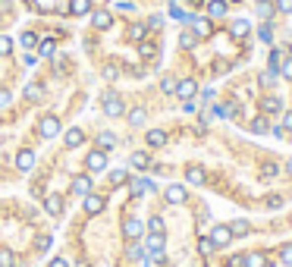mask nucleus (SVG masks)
Instances as JSON below:
<instances>
[{
    "label": "nucleus",
    "instance_id": "f257e3e1",
    "mask_svg": "<svg viewBox=\"0 0 292 267\" xmlns=\"http://www.w3.org/2000/svg\"><path fill=\"white\" fill-rule=\"evenodd\" d=\"M82 208H85V214H88V217H94V214H101L107 208V198L104 195H94V192H88L82 198Z\"/></svg>",
    "mask_w": 292,
    "mask_h": 267
},
{
    "label": "nucleus",
    "instance_id": "f03ea898",
    "mask_svg": "<svg viewBox=\"0 0 292 267\" xmlns=\"http://www.w3.org/2000/svg\"><path fill=\"white\" fill-rule=\"evenodd\" d=\"M85 167H88V173H104L107 170V151H91L88 157H85Z\"/></svg>",
    "mask_w": 292,
    "mask_h": 267
},
{
    "label": "nucleus",
    "instance_id": "7ed1b4c3",
    "mask_svg": "<svg viewBox=\"0 0 292 267\" xmlns=\"http://www.w3.org/2000/svg\"><path fill=\"white\" fill-rule=\"evenodd\" d=\"M38 132L44 135V139H57V135L63 132V126H60V119H57V116H41Z\"/></svg>",
    "mask_w": 292,
    "mask_h": 267
},
{
    "label": "nucleus",
    "instance_id": "20e7f679",
    "mask_svg": "<svg viewBox=\"0 0 292 267\" xmlns=\"http://www.w3.org/2000/svg\"><path fill=\"white\" fill-rule=\"evenodd\" d=\"M104 114L107 116H123V98L113 91H107L104 94Z\"/></svg>",
    "mask_w": 292,
    "mask_h": 267
},
{
    "label": "nucleus",
    "instance_id": "39448f33",
    "mask_svg": "<svg viewBox=\"0 0 292 267\" xmlns=\"http://www.w3.org/2000/svg\"><path fill=\"white\" fill-rule=\"evenodd\" d=\"M211 242L217 245V248L229 245V242H233V229H229V227H223V223H220V227H214V229H211Z\"/></svg>",
    "mask_w": 292,
    "mask_h": 267
},
{
    "label": "nucleus",
    "instance_id": "423d86ee",
    "mask_svg": "<svg viewBox=\"0 0 292 267\" xmlns=\"http://www.w3.org/2000/svg\"><path fill=\"white\" fill-rule=\"evenodd\" d=\"M188 22H192V32H195L198 38H211L214 29H211V19H208V16H192Z\"/></svg>",
    "mask_w": 292,
    "mask_h": 267
},
{
    "label": "nucleus",
    "instance_id": "0eeeda50",
    "mask_svg": "<svg viewBox=\"0 0 292 267\" xmlns=\"http://www.w3.org/2000/svg\"><path fill=\"white\" fill-rule=\"evenodd\" d=\"M91 25L98 32H107L110 25H113V16H110V10H94L91 13Z\"/></svg>",
    "mask_w": 292,
    "mask_h": 267
},
{
    "label": "nucleus",
    "instance_id": "6e6552de",
    "mask_svg": "<svg viewBox=\"0 0 292 267\" xmlns=\"http://www.w3.org/2000/svg\"><path fill=\"white\" fill-rule=\"evenodd\" d=\"M176 94L182 101H195V94H198V85H195V79H182L176 82Z\"/></svg>",
    "mask_w": 292,
    "mask_h": 267
},
{
    "label": "nucleus",
    "instance_id": "1a4fd4ad",
    "mask_svg": "<svg viewBox=\"0 0 292 267\" xmlns=\"http://www.w3.org/2000/svg\"><path fill=\"white\" fill-rule=\"evenodd\" d=\"M164 195H167V201H170V204H182V201H185V198H188V192H185V186H179V183H170Z\"/></svg>",
    "mask_w": 292,
    "mask_h": 267
},
{
    "label": "nucleus",
    "instance_id": "9d476101",
    "mask_svg": "<svg viewBox=\"0 0 292 267\" xmlns=\"http://www.w3.org/2000/svg\"><path fill=\"white\" fill-rule=\"evenodd\" d=\"M204 179H208L204 167H198V163H188V167H185V183H192V186H204Z\"/></svg>",
    "mask_w": 292,
    "mask_h": 267
},
{
    "label": "nucleus",
    "instance_id": "9b49d317",
    "mask_svg": "<svg viewBox=\"0 0 292 267\" xmlns=\"http://www.w3.org/2000/svg\"><path fill=\"white\" fill-rule=\"evenodd\" d=\"M145 252L164 255V232H148V239H145Z\"/></svg>",
    "mask_w": 292,
    "mask_h": 267
},
{
    "label": "nucleus",
    "instance_id": "f8f14e48",
    "mask_svg": "<svg viewBox=\"0 0 292 267\" xmlns=\"http://www.w3.org/2000/svg\"><path fill=\"white\" fill-rule=\"evenodd\" d=\"M32 167H35V151H32V148H25V151H19V154H16V170L29 173Z\"/></svg>",
    "mask_w": 292,
    "mask_h": 267
},
{
    "label": "nucleus",
    "instance_id": "ddd939ff",
    "mask_svg": "<svg viewBox=\"0 0 292 267\" xmlns=\"http://www.w3.org/2000/svg\"><path fill=\"white\" fill-rule=\"evenodd\" d=\"M82 142H85V132L79 126H73V129H66V132H63V145H66V148H79Z\"/></svg>",
    "mask_w": 292,
    "mask_h": 267
},
{
    "label": "nucleus",
    "instance_id": "4468645a",
    "mask_svg": "<svg viewBox=\"0 0 292 267\" xmlns=\"http://www.w3.org/2000/svg\"><path fill=\"white\" fill-rule=\"evenodd\" d=\"M226 10H229V0H208V16H211V19L226 16Z\"/></svg>",
    "mask_w": 292,
    "mask_h": 267
},
{
    "label": "nucleus",
    "instance_id": "2eb2a0df",
    "mask_svg": "<svg viewBox=\"0 0 292 267\" xmlns=\"http://www.w3.org/2000/svg\"><path fill=\"white\" fill-rule=\"evenodd\" d=\"M44 211L50 214V217H60V214H63V198H60V195H47L44 198Z\"/></svg>",
    "mask_w": 292,
    "mask_h": 267
},
{
    "label": "nucleus",
    "instance_id": "dca6fc26",
    "mask_svg": "<svg viewBox=\"0 0 292 267\" xmlns=\"http://www.w3.org/2000/svg\"><path fill=\"white\" fill-rule=\"evenodd\" d=\"M145 142H148V148H164V145H167V132H164V129H151V132L145 135Z\"/></svg>",
    "mask_w": 292,
    "mask_h": 267
},
{
    "label": "nucleus",
    "instance_id": "f3484780",
    "mask_svg": "<svg viewBox=\"0 0 292 267\" xmlns=\"http://www.w3.org/2000/svg\"><path fill=\"white\" fill-rule=\"evenodd\" d=\"M129 183H132V186H129V192H132L135 198H139V195H145V192H151V189H154V183H151V179H129Z\"/></svg>",
    "mask_w": 292,
    "mask_h": 267
},
{
    "label": "nucleus",
    "instance_id": "a211bd4d",
    "mask_svg": "<svg viewBox=\"0 0 292 267\" xmlns=\"http://www.w3.org/2000/svg\"><path fill=\"white\" fill-rule=\"evenodd\" d=\"M126 236H129V239H142V236H145V223L135 220V217H129V220H126Z\"/></svg>",
    "mask_w": 292,
    "mask_h": 267
},
{
    "label": "nucleus",
    "instance_id": "6ab92c4d",
    "mask_svg": "<svg viewBox=\"0 0 292 267\" xmlns=\"http://www.w3.org/2000/svg\"><path fill=\"white\" fill-rule=\"evenodd\" d=\"M70 13L73 16H88L91 13V0H70Z\"/></svg>",
    "mask_w": 292,
    "mask_h": 267
},
{
    "label": "nucleus",
    "instance_id": "aec40b11",
    "mask_svg": "<svg viewBox=\"0 0 292 267\" xmlns=\"http://www.w3.org/2000/svg\"><path fill=\"white\" fill-rule=\"evenodd\" d=\"M73 192L85 198V195L91 192V176H75V183H73Z\"/></svg>",
    "mask_w": 292,
    "mask_h": 267
},
{
    "label": "nucleus",
    "instance_id": "412c9836",
    "mask_svg": "<svg viewBox=\"0 0 292 267\" xmlns=\"http://www.w3.org/2000/svg\"><path fill=\"white\" fill-rule=\"evenodd\" d=\"M248 29H252V25H248L245 19H236L233 25H229V35H233V38H245V35H248Z\"/></svg>",
    "mask_w": 292,
    "mask_h": 267
},
{
    "label": "nucleus",
    "instance_id": "4be33fe9",
    "mask_svg": "<svg viewBox=\"0 0 292 267\" xmlns=\"http://www.w3.org/2000/svg\"><path fill=\"white\" fill-rule=\"evenodd\" d=\"M38 54H41V57H54V54H57V41H54V38L38 41Z\"/></svg>",
    "mask_w": 292,
    "mask_h": 267
},
{
    "label": "nucleus",
    "instance_id": "5701e85b",
    "mask_svg": "<svg viewBox=\"0 0 292 267\" xmlns=\"http://www.w3.org/2000/svg\"><path fill=\"white\" fill-rule=\"evenodd\" d=\"M245 267H267V255H261V252L245 255Z\"/></svg>",
    "mask_w": 292,
    "mask_h": 267
},
{
    "label": "nucleus",
    "instance_id": "b1692460",
    "mask_svg": "<svg viewBox=\"0 0 292 267\" xmlns=\"http://www.w3.org/2000/svg\"><path fill=\"white\" fill-rule=\"evenodd\" d=\"M132 167H135V170H148V167H151V157H148L145 151H135V154H132Z\"/></svg>",
    "mask_w": 292,
    "mask_h": 267
},
{
    "label": "nucleus",
    "instance_id": "393cba45",
    "mask_svg": "<svg viewBox=\"0 0 292 267\" xmlns=\"http://www.w3.org/2000/svg\"><path fill=\"white\" fill-rule=\"evenodd\" d=\"M145 35H148V25H142V22L129 25V38L132 41H145Z\"/></svg>",
    "mask_w": 292,
    "mask_h": 267
},
{
    "label": "nucleus",
    "instance_id": "a878e982",
    "mask_svg": "<svg viewBox=\"0 0 292 267\" xmlns=\"http://www.w3.org/2000/svg\"><path fill=\"white\" fill-rule=\"evenodd\" d=\"M19 44H22L25 50L38 47V35H35V32H22V35H19Z\"/></svg>",
    "mask_w": 292,
    "mask_h": 267
},
{
    "label": "nucleus",
    "instance_id": "bb28decb",
    "mask_svg": "<svg viewBox=\"0 0 292 267\" xmlns=\"http://www.w3.org/2000/svg\"><path fill=\"white\" fill-rule=\"evenodd\" d=\"M98 148H101V151H110V148H116V139H113L110 132H101V135H98Z\"/></svg>",
    "mask_w": 292,
    "mask_h": 267
},
{
    "label": "nucleus",
    "instance_id": "cd10ccee",
    "mask_svg": "<svg viewBox=\"0 0 292 267\" xmlns=\"http://www.w3.org/2000/svg\"><path fill=\"white\" fill-rule=\"evenodd\" d=\"M139 54H142L145 60L157 57V47H154V41H139Z\"/></svg>",
    "mask_w": 292,
    "mask_h": 267
},
{
    "label": "nucleus",
    "instance_id": "c85d7f7f",
    "mask_svg": "<svg viewBox=\"0 0 292 267\" xmlns=\"http://www.w3.org/2000/svg\"><path fill=\"white\" fill-rule=\"evenodd\" d=\"M145 119H148V114H145L142 107H135V110H129V126H142Z\"/></svg>",
    "mask_w": 292,
    "mask_h": 267
},
{
    "label": "nucleus",
    "instance_id": "c756f323",
    "mask_svg": "<svg viewBox=\"0 0 292 267\" xmlns=\"http://www.w3.org/2000/svg\"><path fill=\"white\" fill-rule=\"evenodd\" d=\"M214 248H217V245L211 242V236H201V239H198V255L208 258V255H214Z\"/></svg>",
    "mask_w": 292,
    "mask_h": 267
},
{
    "label": "nucleus",
    "instance_id": "7c9ffc66",
    "mask_svg": "<svg viewBox=\"0 0 292 267\" xmlns=\"http://www.w3.org/2000/svg\"><path fill=\"white\" fill-rule=\"evenodd\" d=\"M198 44V35H195V32H182V35H179V47H195Z\"/></svg>",
    "mask_w": 292,
    "mask_h": 267
},
{
    "label": "nucleus",
    "instance_id": "2f4dec72",
    "mask_svg": "<svg viewBox=\"0 0 292 267\" xmlns=\"http://www.w3.org/2000/svg\"><path fill=\"white\" fill-rule=\"evenodd\" d=\"M280 110H283L280 98H267V101H264V114H280Z\"/></svg>",
    "mask_w": 292,
    "mask_h": 267
},
{
    "label": "nucleus",
    "instance_id": "473e14b6",
    "mask_svg": "<svg viewBox=\"0 0 292 267\" xmlns=\"http://www.w3.org/2000/svg\"><path fill=\"white\" fill-rule=\"evenodd\" d=\"M160 91H164V94H176V79H173V76H164V79H160Z\"/></svg>",
    "mask_w": 292,
    "mask_h": 267
},
{
    "label": "nucleus",
    "instance_id": "72a5a7b5",
    "mask_svg": "<svg viewBox=\"0 0 292 267\" xmlns=\"http://www.w3.org/2000/svg\"><path fill=\"white\" fill-rule=\"evenodd\" d=\"M252 132H257V135L267 132V116H255L252 119Z\"/></svg>",
    "mask_w": 292,
    "mask_h": 267
},
{
    "label": "nucleus",
    "instance_id": "f704fd0d",
    "mask_svg": "<svg viewBox=\"0 0 292 267\" xmlns=\"http://www.w3.org/2000/svg\"><path fill=\"white\" fill-rule=\"evenodd\" d=\"M257 38H261L264 44H270V41H273V29H270V22H264L261 29H257Z\"/></svg>",
    "mask_w": 292,
    "mask_h": 267
},
{
    "label": "nucleus",
    "instance_id": "c9c22d12",
    "mask_svg": "<svg viewBox=\"0 0 292 267\" xmlns=\"http://www.w3.org/2000/svg\"><path fill=\"white\" fill-rule=\"evenodd\" d=\"M229 229H233V236H248V229H252V227H248L245 220H236V223H229Z\"/></svg>",
    "mask_w": 292,
    "mask_h": 267
},
{
    "label": "nucleus",
    "instance_id": "e433bc0d",
    "mask_svg": "<svg viewBox=\"0 0 292 267\" xmlns=\"http://www.w3.org/2000/svg\"><path fill=\"white\" fill-rule=\"evenodd\" d=\"M273 10H277V6H273V3H267V0H261V3H257V16H264V19H270V16H273Z\"/></svg>",
    "mask_w": 292,
    "mask_h": 267
},
{
    "label": "nucleus",
    "instance_id": "4c0bfd02",
    "mask_svg": "<svg viewBox=\"0 0 292 267\" xmlns=\"http://www.w3.org/2000/svg\"><path fill=\"white\" fill-rule=\"evenodd\" d=\"M10 54H13V38L0 35V57H10Z\"/></svg>",
    "mask_w": 292,
    "mask_h": 267
},
{
    "label": "nucleus",
    "instance_id": "58836bf2",
    "mask_svg": "<svg viewBox=\"0 0 292 267\" xmlns=\"http://www.w3.org/2000/svg\"><path fill=\"white\" fill-rule=\"evenodd\" d=\"M41 98V85H25V101H38Z\"/></svg>",
    "mask_w": 292,
    "mask_h": 267
},
{
    "label": "nucleus",
    "instance_id": "ea45409f",
    "mask_svg": "<svg viewBox=\"0 0 292 267\" xmlns=\"http://www.w3.org/2000/svg\"><path fill=\"white\" fill-rule=\"evenodd\" d=\"M148 232H164V217H151L148 220Z\"/></svg>",
    "mask_w": 292,
    "mask_h": 267
},
{
    "label": "nucleus",
    "instance_id": "a19ab883",
    "mask_svg": "<svg viewBox=\"0 0 292 267\" xmlns=\"http://www.w3.org/2000/svg\"><path fill=\"white\" fill-rule=\"evenodd\" d=\"M280 73H283V79H289V82H292V57L280 63Z\"/></svg>",
    "mask_w": 292,
    "mask_h": 267
},
{
    "label": "nucleus",
    "instance_id": "79ce46f5",
    "mask_svg": "<svg viewBox=\"0 0 292 267\" xmlns=\"http://www.w3.org/2000/svg\"><path fill=\"white\" fill-rule=\"evenodd\" d=\"M283 63V50H270V70H280Z\"/></svg>",
    "mask_w": 292,
    "mask_h": 267
},
{
    "label": "nucleus",
    "instance_id": "37998d69",
    "mask_svg": "<svg viewBox=\"0 0 292 267\" xmlns=\"http://www.w3.org/2000/svg\"><path fill=\"white\" fill-rule=\"evenodd\" d=\"M110 183H113V186H123V183H126V170H113V173H110Z\"/></svg>",
    "mask_w": 292,
    "mask_h": 267
},
{
    "label": "nucleus",
    "instance_id": "c03bdc74",
    "mask_svg": "<svg viewBox=\"0 0 292 267\" xmlns=\"http://www.w3.org/2000/svg\"><path fill=\"white\" fill-rule=\"evenodd\" d=\"M129 258H132V261H142V258H145V248H142V245H129Z\"/></svg>",
    "mask_w": 292,
    "mask_h": 267
},
{
    "label": "nucleus",
    "instance_id": "a18cd8bd",
    "mask_svg": "<svg viewBox=\"0 0 292 267\" xmlns=\"http://www.w3.org/2000/svg\"><path fill=\"white\" fill-rule=\"evenodd\" d=\"M226 267H245V258L242 255H229L226 258Z\"/></svg>",
    "mask_w": 292,
    "mask_h": 267
},
{
    "label": "nucleus",
    "instance_id": "49530a36",
    "mask_svg": "<svg viewBox=\"0 0 292 267\" xmlns=\"http://www.w3.org/2000/svg\"><path fill=\"white\" fill-rule=\"evenodd\" d=\"M277 82V70H267V73H261V85H273Z\"/></svg>",
    "mask_w": 292,
    "mask_h": 267
},
{
    "label": "nucleus",
    "instance_id": "de8ad7c7",
    "mask_svg": "<svg viewBox=\"0 0 292 267\" xmlns=\"http://www.w3.org/2000/svg\"><path fill=\"white\" fill-rule=\"evenodd\" d=\"M0 267H13V252H0Z\"/></svg>",
    "mask_w": 292,
    "mask_h": 267
},
{
    "label": "nucleus",
    "instance_id": "09e8293b",
    "mask_svg": "<svg viewBox=\"0 0 292 267\" xmlns=\"http://www.w3.org/2000/svg\"><path fill=\"white\" fill-rule=\"evenodd\" d=\"M116 76H119V70H116L113 63H110V66H104V79H107V82H113Z\"/></svg>",
    "mask_w": 292,
    "mask_h": 267
},
{
    "label": "nucleus",
    "instance_id": "8fccbe9b",
    "mask_svg": "<svg viewBox=\"0 0 292 267\" xmlns=\"http://www.w3.org/2000/svg\"><path fill=\"white\" fill-rule=\"evenodd\" d=\"M116 10H119V13H132L135 3H129V0H116Z\"/></svg>",
    "mask_w": 292,
    "mask_h": 267
},
{
    "label": "nucleus",
    "instance_id": "3c124183",
    "mask_svg": "<svg viewBox=\"0 0 292 267\" xmlns=\"http://www.w3.org/2000/svg\"><path fill=\"white\" fill-rule=\"evenodd\" d=\"M280 258H283V264H289V267H292V245H286V248H283V252H280Z\"/></svg>",
    "mask_w": 292,
    "mask_h": 267
},
{
    "label": "nucleus",
    "instance_id": "603ef678",
    "mask_svg": "<svg viewBox=\"0 0 292 267\" xmlns=\"http://www.w3.org/2000/svg\"><path fill=\"white\" fill-rule=\"evenodd\" d=\"M277 10L280 13H292V0H277Z\"/></svg>",
    "mask_w": 292,
    "mask_h": 267
},
{
    "label": "nucleus",
    "instance_id": "864d4df0",
    "mask_svg": "<svg viewBox=\"0 0 292 267\" xmlns=\"http://www.w3.org/2000/svg\"><path fill=\"white\" fill-rule=\"evenodd\" d=\"M160 25H164V16H151L148 19V29H160Z\"/></svg>",
    "mask_w": 292,
    "mask_h": 267
},
{
    "label": "nucleus",
    "instance_id": "5fc2aeb1",
    "mask_svg": "<svg viewBox=\"0 0 292 267\" xmlns=\"http://www.w3.org/2000/svg\"><path fill=\"white\" fill-rule=\"evenodd\" d=\"M170 16H173V19H182V22H185V19H192V16H185L182 10H179V6H173V10H170Z\"/></svg>",
    "mask_w": 292,
    "mask_h": 267
},
{
    "label": "nucleus",
    "instance_id": "6e6d98bb",
    "mask_svg": "<svg viewBox=\"0 0 292 267\" xmlns=\"http://www.w3.org/2000/svg\"><path fill=\"white\" fill-rule=\"evenodd\" d=\"M22 63H25V66H35V63H38V57H35V54H29V50H25V57H22Z\"/></svg>",
    "mask_w": 292,
    "mask_h": 267
},
{
    "label": "nucleus",
    "instance_id": "4d7b16f0",
    "mask_svg": "<svg viewBox=\"0 0 292 267\" xmlns=\"http://www.w3.org/2000/svg\"><path fill=\"white\" fill-rule=\"evenodd\" d=\"M280 204H283L280 195H270V198H267V208H280Z\"/></svg>",
    "mask_w": 292,
    "mask_h": 267
},
{
    "label": "nucleus",
    "instance_id": "13d9d810",
    "mask_svg": "<svg viewBox=\"0 0 292 267\" xmlns=\"http://www.w3.org/2000/svg\"><path fill=\"white\" fill-rule=\"evenodd\" d=\"M47 267H70V264H66V258H54V261H50Z\"/></svg>",
    "mask_w": 292,
    "mask_h": 267
},
{
    "label": "nucleus",
    "instance_id": "bf43d9fd",
    "mask_svg": "<svg viewBox=\"0 0 292 267\" xmlns=\"http://www.w3.org/2000/svg\"><path fill=\"white\" fill-rule=\"evenodd\" d=\"M182 110H185V114H195L198 107H195V101H185V104H182Z\"/></svg>",
    "mask_w": 292,
    "mask_h": 267
},
{
    "label": "nucleus",
    "instance_id": "052dcab7",
    "mask_svg": "<svg viewBox=\"0 0 292 267\" xmlns=\"http://www.w3.org/2000/svg\"><path fill=\"white\" fill-rule=\"evenodd\" d=\"M10 104V91H0V107H6Z\"/></svg>",
    "mask_w": 292,
    "mask_h": 267
},
{
    "label": "nucleus",
    "instance_id": "680f3d73",
    "mask_svg": "<svg viewBox=\"0 0 292 267\" xmlns=\"http://www.w3.org/2000/svg\"><path fill=\"white\" fill-rule=\"evenodd\" d=\"M283 129H292V110H289L286 116H283Z\"/></svg>",
    "mask_w": 292,
    "mask_h": 267
},
{
    "label": "nucleus",
    "instance_id": "e2e57ef3",
    "mask_svg": "<svg viewBox=\"0 0 292 267\" xmlns=\"http://www.w3.org/2000/svg\"><path fill=\"white\" fill-rule=\"evenodd\" d=\"M286 173H289V176H292V157H289V163H286Z\"/></svg>",
    "mask_w": 292,
    "mask_h": 267
},
{
    "label": "nucleus",
    "instance_id": "0e129e2a",
    "mask_svg": "<svg viewBox=\"0 0 292 267\" xmlns=\"http://www.w3.org/2000/svg\"><path fill=\"white\" fill-rule=\"evenodd\" d=\"M229 3H242V0H229Z\"/></svg>",
    "mask_w": 292,
    "mask_h": 267
}]
</instances>
